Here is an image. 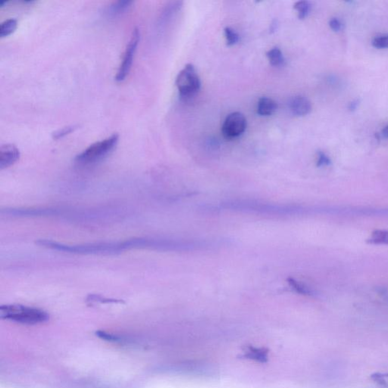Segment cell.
I'll return each mask as SVG.
<instances>
[{"label":"cell","instance_id":"8fae6325","mask_svg":"<svg viewBox=\"0 0 388 388\" xmlns=\"http://www.w3.org/2000/svg\"><path fill=\"white\" fill-rule=\"evenodd\" d=\"M132 4V1H129V0H122V1L120 0L118 2L113 3L108 9V14L113 16L121 14L131 7Z\"/></svg>","mask_w":388,"mask_h":388},{"label":"cell","instance_id":"cb8c5ba5","mask_svg":"<svg viewBox=\"0 0 388 388\" xmlns=\"http://www.w3.org/2000/svg\"><path fill=\"white\" fill-rule=\"evenodd\" d=\"M359 105V100H353V101H352L350 103H349V106H348V109H349V110L351 111V112H353V111L356 110V109H357Z\"/></svg>","mask_w":388,"mask_h":388},{"label":"cell","instance_id":"7c38bea8","mask_svg":"<svg viewBox=\"0 0 388 388\" xmlns=\"http://www.w3.org/2000/svg\"><path fill=\"white\" fill-rule=\"evenodd\" d=\"M266 56H267L271 65L275 66V67L283 66L285 62L282 52L278 47H275V48H272V50H269L266 53Z\"/></svg>","mask_w":388,"mask_h":388},{"label":"cell","instance_id":"2e32d148","mask_svg":"<svg viewBox=\"0 0 388 388\" xmlns=\"http://www.w3.org/2000/svg\"><path fill=\"white\" fill-rule=\"evenodd\" d=\"M225 35L228 45L233 46L239 41V35L232 28L227 27L225 28Z\"/></svg>","mask_w":388,"mask_h":388},{"label":"cell","instance_id":"d6986e66","mask_svg":"<svg viewBox=\"0 0 388 388\" xmlns=\"http://www.w3.org/2000/svg\"><path fill=\"white\" fill-rule=\"evenodd\" d=\"M76 128L77 126L75 125L67 126V127H62V129H59L57 131L53 133V139L59 140V139L62 138V137H65V136L68 135V134H70V133L73 132Z\"/></svg>","mask_w":388,"mask_h":388},{"label":"cell","instance_id":"e0dca14e","mask_svg":"<svg viewBox=\"0 0 388 388\" xmlns=\"http://www.w3.org/2000/svg\"><path fill=\"white\" fill-rule=\"evenodd\" d=\"M371 379L377 384L388 387V373H374L371 374Z\"/></svg>","mask_w":388,"mask_h":388},{"label":"cell","instance_id":"ffe728a7","mask_svg":"<svg viewBox=\"0 0 388 388\" xmlns=\"http://www.w3.org/2000/svg\"><path fill=\"white\" fill-rule=\"evenodd\" d=\"M96 335L100 337V338L103 339V340H107V341L118 342L121 340L118 336L106 332V331H97L96 332Z\"/></svg>","mask_w":388,"mask_h":388},{"label":"cell","instance_id":"3957f363","mask_svg":"<svg viewBox=\"0 0 388 388\" xmlns=\"http://www.w3.org/2000/svg\"><path fill=\"white\" fill-rule=\"evenodd\" d=\"M118 139V134H114L104 140L93 143L75 157V161L80 165H89L98 161L115 147Z\"/></svg>","mask_w":388,"mask_h":388},{"label":"cell","instance_id":"ac0fdd59","mask_svg":"<svg viewBox=\"0 0 388 388\" xmlns=\"http://www.w3.org/2000/svg\"><path fill=\"white\" fill-rule=\"evenodd\" d=\"M373 47L377 49H388V35L376 37L371 42Z\"/></svg>","mask_w":388,"mask_h":388},{"label":"cell","instance_id":"9c48e42d","mask_svg":"<svg viewBox=\"0 0 388 388\" xmlns=\"http://www.w3.org/2000/svg\"><path fill=\"white\" fill-rule=\"evenodd\" d=\"M278 105L275 100L268 97H263L258 102L257 113L261 116H269L275 113Z\"/></svg>","mask_w":388,"mask_h":388},{"label":"cell","instance_id":"44dd1931","mask_svg":"<svg viewBox=\"0 0 388 388\" xmlns=\"http://www.w3.org/2000/svg\"><path fill=\"white\" fill-rule=\"evenodd\" d=\"M330 164H331V159H330L329 157L325 152L319 151L318 152L317 165L318 166H325V165H329Z\"/></svg>","mask_w":388,"mask_h":388},{"label":"cell","instance_id":"ba28073f","mask_svg":"<svg viewBox=\"0 0 388 388\" xmlns=\"http://www.w3.org/2000/svg\"><path fill=\"white\" fill-rule=\"evenodd\" d=\"M289 106L291 112L296 116H305L312 110L310 101L305 96H294L290 100Z\"/></svg>","mask_w":388,"mask_h":388},{"label":"cell","instance_id":"484cf974","mask_svg":"<svg viewBox=\"0 0 388 388\" xmlns=\"http://www.w3.org/2000/svg\"><path fill=\"white\" fill-rule=\"evenodd\" d=\"M7 4H8V1H1L0 2V7H4Z\"/></svg>","mask_w":388,"mask_h":388},{"label":"cell","instance_id":"5b68a950","mask_svg":"<svg viewBox=\"0 0 388 388\" xmlns=\"http://www.w3.org/2000/svg\"><path fill=\"white\" fill-rule=\"evenodd\" d=\"M140 31H139L138 28H134V31H132V34H131L130 41L127 43V47L124 50L122 62H121L116 75H115V81H118V82L124 81L131 71L133 59H134L137 46L140 42Z\"/></svg>","mask_w":388,"mask_h":388},{"label":"cell","instance_id":"30bf717a","mask_svg":"<svg viewBox=\"0 0 388 388\" xmlns=\"http://www.w3.org/2000/svg\"><path fill=\"white\" fill-rule=\"evenodd\" d=\"M245 353L244 354V357L247 359H254L260 362H266L268 361V353L269 349L266 348H256L253 346H247L246 347Z\"/></svg>","mask_w":388,"mask_h":388},{"label":"cell","instance_id":"d4e9b609","mask_svg":"<svg viewBox=\"0 0 388 388\" xmlns=\"http://www.w3.org/2000/svg\"><path fill=\"white\" fill-rule=\"evenodd\" d=\"M381 134L383 137L388 139V124L383 127V130H382L381 131Z\"/></svg>","mask_w":388,"mask_h":388},{"label":"cell","instance_id":"7402d4cb","mask_svg":"<svg viewBox=\"0 0 388 388\" xmlns=\"http://www.w3.org/2000/svg\"><path fill=\"white\" fill-rule=\"evenodd\" d=\"M328 24H329L330 28H331L333 31H336V32H339V31H342V29L343 28V23H342L341 21H340V19H337V18H332V19H330Z\"/></svg>","mask_w":388,"mask_h":388},{"label":"cell","instance_id":"4fadbf2b","mask_svg":"<svg viewBox=\"0 0 388 388\" xmlns=\"http://www.w3.org/2000/svg\"><path fill=\"white\" fill-rule=\"evenodd\" d=\"M18 26V22L16 19H10L4 21L0 25V37L5 38L9 36L16 31Z\"/></svg>","mask_w":388,"mask_h":388},{"label":"cell","instance_id":"8992f818","mask_svg":"<svg viewBox=\"0 0 388 388\" xmlns=\"http://www.w3.org/2000/svg\"><path fill=\"white\" fill-rule=\"evenodd\" d=\"M247 128V119L241 112H232L225 118L222 125V134L227 139L239 137Z\"/></svg>","mask_w":388,"mask_h":388},{"label":"cell","instance_id":"603a6c76","mask_svg":"<svg viewBox=\"0 0 388 388\" xmlns=\"http://www.w3.org/2000/svg\"><path fill=\"white\" fill-rule=\"evenodd\" d=\"M88 301L90 302H100V303H121V301H118L116 300H109V299L103 298L100 296L92 295L89 297Z\"/></svg>","mask_w":388,"mask_h":388},{"label":"cell","instance_id":"52a82bcc","mask_svg":"<svg viewBox=\"0 0 388 388\" xmlns=\"http://www.w3.org/2000/svg\"><path fill=\"white\" fill-rule=\"evenodd\" d=\"M20 157L17 146L11 143L2 145L0 147V169L4 170L14 165Z\"/></svg>","mask_w":388,"mask_h":388},{"label":"cell","instance_id":"5bb4252c","mask_svg":"<svg viewBox=\"0 0 388 388\" xmlns=\"http://www.w3.org/2000/svg\"><path fill=\"white\" fill-rule=\"evenodd\" d=\"M311 4L308 1H299L294 4V8L298 13V18L300 19H304L307 17L310 13Z\"/></svg>","mask_w":388,"mask_h":388},{"label":"cell","instance_id":"277c9868","mask_svg":"<svg viewBox=\"0 0 388 388\" xmlns=\"http://www.w3.org/2000/svg\"><path fill=\"white\" fill-rule=\"evenodd\" d=\"M175 83L180 96L183 98L193 96L201 89V78L196 69L191 64L186 65L179 72Z\"/></svg>","mask_w":388,"mask_h":388},{"label":"cell","instance_id":"7a4b0ae2","mask_svg":"<svg viewBox=\"0 0 388 388\" xmlns=\"http://www.w3.org/2000/svg\"><path fill=\"white\" fill-rule=\"evenodd\" d=\"M0 317L24 325H38L50 319L45 311L38 308L20 304L4 305L0 306Z\"/></svg>","mask_w":388,"mask_h":388},{"label":"cell","instance_id":"9a60e30c","mask_svg":"<svg viewBox=\"0 0 388 388\" xmlns=\"http://www.w3.org/2000/svg\"><path fill=\"white\" fill-rule=\"evenodd\" d=\"M369 243L374 244H388L387 231H375L369 239Z\"/></svg>","mask_w":388,"mask_h":388},{"label":"cell","instance_id":"6da1fadb","mask_svg":"<svg viewBox=\"0 0 388 388\" xmlns=\"http://www.w3.org/2000/svg\"><path fill=\"white\" fill-rule=\"evenodd\" d=\"M38 245L51 250L75 253V254H115L126 250L132 249L131 240L123 242L94 243V244L68 245L49 240H40Z\"/></svg>","mask_w":388,"mask_h":388}]
</instances>
